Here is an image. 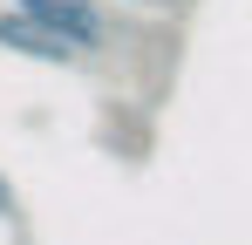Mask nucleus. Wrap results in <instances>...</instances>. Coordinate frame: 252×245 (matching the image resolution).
Masks as SVG:
<instances>
[{
  "mask_svg": "<svg viewBox=\"0 0 252 245\" xmlns=\"http://www.w3.org/2000/svg\"><path fill=\"white\" fill-rule=\"evenodd\" d=\"M14 7H21L28 21H41L48 34L75 41L82 55H89V48H102V41H109V28H102V14H95L89 0H14Z\"/></svg>",
  "mask_w": 252,
  "mask_h": 245,
  "instance_id": "nucleus-1",
  "label": "nucleus"
},
{
  "mask_svg": "<svg viewBox=\"0 0 252 245\" xmlns=\"http://www.w3.org/2000/svg\"><path fill=\"white\" fill-rule=\"evenodd\" d=\"M0 48H7V55H21V61H48V68H75V61H82V48H75V41L48 34L41 21H28L21 7H14V14H0Z\"/></svg>",
  "mask_w": 252,
  "mask_h": 245,
  "instance_id": "nucleus-2",
  "label": "nucleus"
},
{
  "mask_svg": "<svg viewBox=\"0 0 252 245\" xmlns=\"http://www.w3.org/2000/svg\"><path fill=\"white\" fill-rule=\"evenodd\" d=\"M7 211H14V184L0 177V218H7Z\"/></svg>",
  "mask_w": 252,
  "mask_h": 245,
  "instance_id": "nucleus-3",
  "label": "nucleus"
},
{
  "mask_svg": "<svg viewBox=\"0 0 252 245\" xmlns=\"http://www.w3.org/2000/svg\"><path fill=\"white\" fill-rule=\"evenodd\" d=\"M136 7H157V0H136Z\"/></svg>",
  "mask_w": 252,
  "mask_h": 245,
  "instance_id": "nucleus-4",
  "label": "nucleus"
}]
</instances>
